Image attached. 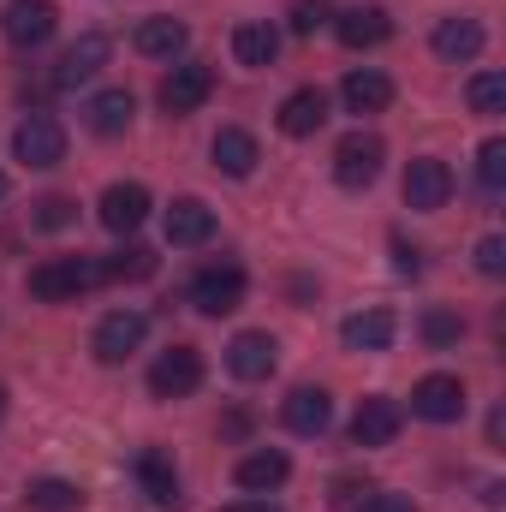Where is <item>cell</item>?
Listing matches in <instances>:
<instances>
[{"label": "cell", "instance_id": "obj_40", "mask_svg": "<svg viewBox=\"0 0 506 512\" xmlns=\"http://www.w3.org/2000/svg\"><path fill=\"white\" fill-rule=\"evenodd\" d=\"M0 417H6V387H0Z\"/></svg>", "mask_w": 506, "mask_h": 512}, {"label": "cell", "instance_id": "obj_32", "mask_svg": "<svg viewBox=\"0 0 506 512\" xmlns=\"http://www.w3.org/2000/svg\"><path fill=\"white\" fill-rule=\"evenodd\" d=\"M364 495H370L364 477H334V483H328V507L334 512H358L364 507Z\"/></svg>", "mask_w": 506, "mask_h": 512}, {"label": "cell", "instance_id": "obj_5", "mask_svg": "<svg viewBox=\"0 0 506 512\" xmlns=\"http://www.w3.org/2000/svg\"><path fill=\"white\" fill-rule=\"evenodd\" d=\"M447 197H453V167L435 161V155H417L405 167V209L435 215V209H447Z\"/></svg>", "mask_w": 506, "mask_h": 512}, {"label": "cell", "instance_id": "obj_19", "mask_svg": "<svg viewBox=\"0 0 506 512\" xmlns=\"http://www.w3.org/2000/svg\"><path fill=\"white\" fill-rule=\"evenodd\" d=\"M334 36H340L346 48H376V42L393 36V18H387L381 6H352V12L334 18Z\"/></svg>", "mask_w": 506, "mask_h": 512}, {"label": "cell", "instance_id": "obj_15", "mask_svg": "<svg viewBox=\"0 0 506 512\" xmlns=\"http://www.w3.org/2000/svg\"><path fill=\"white\" fill-rule=\"evenodd\" d=\"M328 417H334V399H328L322 387H292L286 405H280V423H286L292 435H322Z\"/></svg>", "mask_w": 506, "mask_h": 512}, {"label": "cell", "instance_id": "obj_18", "mask_svg": "<svg viewBox=\"0 0 506 512\" xmlns=\"http://www.w3.org/2000/svg\"><path fill=\"white\" fill-rule=\"evenodd\" d=\"M149 221V191L143 185H108L102 191V227L108 233H137Z\"/></svg>", "mask_w": 506, "mask_h": 512}, {"label": "cell", "instance_id": "obj_13", "mask_svg": "<svg viewBox=\"0 0 506 512\" xmlns=\"http://www.w3.org/2000/svg\"><path fill=\"white\" fill-rule=\"evenodd\" d=\"M108 54H114V42L102 36V30H90V36H78L66 54H60V72H54V84H84V78H96L102 66H108Z\"/></svg>", "mask_w": 506, "mask_h": 512}, {"label": "cell", "instance_id": "obj_31", "mask_svg": "<svg viewBox=\"0 0 506 512\" xmlns=\"http://www.w3.org/2000/svg\"><path fill=\"white\" fill-rule=\"evenodd\" d=\"M477 179H483L489 191L506 185V137H489V143L477 149Z\"/></svg>", "mask_w": 506, "mask_h": 512}, {"label": "cell", "instance_id": "obj_16", "mask_svg": "<svg viewBox=\"0 0 506 512\" xmlns=\"http://www.w3.org/2000/svg\"><path fill=\"white\" fill-rule=\"evenodd\" d=\"M328 120V96L310 84V90H292L286 102H280V114H274V126L286 131V137H316Z\"/></svg>", "mask_w": 506, "mask_h": 512}, {"label": "cell", "instance_id": "obj_29", "mask_svg": "<svg viewBox=\"0 0 506 512\" xmlns=\"http://www.w3.org/2000/svg\"><path fill=\"white\" fill-rule=\"evenodd\" d=\"M155 274V251L149 245H126L102 262V280H149Z\"/></svg>", "mask_w": 506, "mask_h": 512}, {"label": "cell", "instance_id": "obj_34", "mask_svg": "<svg viewBox=\"0 0 506 512\" xmlns=\"http://www.w3.org/2000/svg\"><path fill=\"white\" fill-rule=\"evenodd\" d=\"M459 334H465V322H459L453 310H429V316H423V340H429V346H453Z\"/></svg>", "mask_w": 506, "mask_h": 512}, {"label": "cell", "instance_id": "obj_17", "mask_svg": "<svg viewBox=\"0 0 506 512\" xmlns=\"http://www.w3.org/2000/svg\"><path fill=\"white\" fill-rule=\"evenodd\" d=\"M286 477H292V459H286L280 447L245 453V459H239V471H233V483H239V489H251V495H274Z\"/></svg>", "mask_w": 506, "mask_h": 512}, {"label": "cell", "instance_id": "obj_33", "mask_svg": "<svg viewBox=\"0 0 506 512\" xmlns=\"http://www.w3.org/2000/svg\"><path fill=\"white\" fill-rule=\"evenodd\" d=\"M72 221H78V203H72V197H42V203H36V227L60 233V227H72Z\"/></svg>", "mask_w": 506, "mask_h": 512}, {"label": "cell", "instance_id": "obj_9", "mask_svg": "<svg viewBox=\"0 0 506 512\" xmlns=\"http://www.w3.org/2000/svg\"><path fill=\"white\" fill-rule=\"evenodd\" d=\"M209 90H215V72L203 66V60H185V66H173L167 78H161V108L179 120V114H197L203 102H209Z\"/></svg>", "mask_w": 506, "mask_h": 512}, {"label": "cell", "instance_id": "obj_24", "mask_svg": "<svg viewBox=\"0 0 506 512\" xmlns=\"http://www.w3.org/2000/svg\"><path fill=\"white\" fill-rule=\"evenodd\" d=\"M209 155H215V167H221L227 179H251L256 161H262V155H256V137H251V131H239V126L221 131V137L209 143Z\"/></svg>", "mask_w": 506, "mask_h": 512}, {"label": "cell", "instance_id": "obj_2", "mask_svg": "<svg viewBox=\"0 0 506 512\" xmlns=\"http://www.w3.org/2000/svg\"><path fill=\"white\" fill-rule=\"evenodd\" d=\"M191 304L203 316H233L245 304V268L239 262H209L197 280H191Z\"/></svg>", "mask_w": 506, "mask_h": 512}, {"label": "cell", "instance_id": "obj_37", "mask_svg": "<svg viewBox=\"0 0 506 512\" xmlns=\"http://www.w3.org/2000/svg\"><path fill=\"white\" fill-rule=\"evenodd\" d=\"M358 512H417V507H411V495H387V489H370Z\"/></svg>", "mask_w": 506, "mask_h": 512}, {"label": "cell", "instance_id": "obj_3", "mask_svg": "<svg viewBox=\"0 0 506 512\" xmlns=\"http://www.w3.org/2000/svg\"><path fill=\"white\" fill-rule=\"evenodd\" d=\"M381 155H387V143H381L376 131H352V137H340V149H334V179H340L346 191L376 185L381 179Z\"/></svg>", "mask_w": 506, "mask_h": 512}, {"label": "cell", "instance_id": "obj_39", "mask_svg": "<svg viewBox=\"0 0 506 512\" xmlns=\"http://www.w3.org/2000/svg\"><path fill=\"white\" fill-rule=\"evenodd\" d=\"M221 512H274V507H268V501L256 495V501H239V507H221Z\"/></svg>", "mask_w": 506, "mask_h": 512}, {"label": "cell", "instance_id": "obj_25", "mask_svg": "<svg viewBox=\"0 0 506 512\" xmlns=\"http://www.w3.org/2000/svg\"><path fill=\"white\" fill-rule=\"evenodd\" d=\"M435 54L441 60H477L483 54V24L477 18H441L435 24Z\"/></svg>", "mask_w": 506, "mask_h": 512}, {"label": "cell", "instance_id": "obj_1", "mask_svg": "<svg viewBox=\"0 0 506 512\" xmlns=\"http://www.w3.org/2000/svg\"><path fill=\"white\" fill-rule=\"evenodd\" d=\"M96 280H102V262H90V256H54V262L30 268V298L66 304V298H84Z\"/></svg>", "mask_w": 506, "mask_h": 512}, {"label": "cell", "instance_id": "obj_35", "mask_svg": "<svg viewBox=\"0 0 506 512\" xmlns=\"http://www.w3.org/2000/svg\"><path fill=\"white\" fill-rule=\"evenodd\" d=\"M328 18H334L328 0H292V30H298V36H316Z\"/></svg>", "mask_w": 506, "mask_h": 512}, {"label": "cell", "instance_id": "obj_8", "mask_svg": "<svg viewBox=\"0 0 506 512\" xmlns=\"http://www.w3.org/2000/svg\"><path fill=\"white\" fill-rule=\"evenodd\" d=\"M465 382L459 376H423V382L411 387V417H423V423H459L465 417Z\"/></svg>", "mask_w": 506, "mask_h": 512}, {"label": "cell", "instance_id": "obj_38", "mask_svg": "<svg viewBox=\"0 0 506 512\" xmlns=\"http://www.w3.org/2000/svg\"><path fill=\"white\" fill-rule=\"evenodd\" d=\"M393 268H399V274H423V262H417V251H411L405 239H393Z\"/></svg>", "mask_w": 506, "mask_h": 512}, {"label": "cell", "instance_id": "obj_20", "mask_svg": "<svg viewBox=\"0 0 506 512\" xmlns=\"http://www.w3.org/2000/svg\"><path fill=\"white\" fill-rule=\"evenodd\" d=\"M340 96H346V108H352V114H381V108L393 102V78L376 72V66H358V72H346Z\"/></svg>", "mask_w": 506, "mask_h": 512}, {"label": "cell", "instance_id": "obj_28", "mask_svg": "<svg viewBox=\"0 0 506 512\" xmlns=\"http://www.w3.org/2000/svg\"><path fill=\"white\" fill-rule=\"evenodd\" d=\"M24 507L30 512H78L84 507V489L66 483V477H36V483L24 489Z\"/></svg>", "mask_w": 506, "mask_h": 512}, {"label": "cell", "instance_id": "obj_36", "mask_svg": "<svg viewBox=\"0 0 506 512\" xmlns=\"http://www.w3.org/2000/svg\"><path fill=\"white\" fill-rule=\"evenodd\" d=\"M477 268H483L489 280H495V274H506V239H495V233H489V239L477 245Z\"/></svg>", "mask_w": 506, "mask_h": 512}, {"label": "cell", "instance_id": "obj_6", "mask_svg": "<svg viewBox=\"0 0 506 512\" xmlns=\"http://www.w3.org/2000/svg\"><path fill=\"white\" fill-rule=\"evenodd\" d=\"M12 155H18L24 167H54V161H66V126H60L54 114H30L24 126L12 131Z\"/></svg>", "mask_w": 506, "mask_h": 512}, {"label": "cell", "instance_id": "obj_30", "mask_svg": "<svg viewBox=\"0 0 506 512\" xmlns=\"http://www.w3.org/2000/svg\"><path fill=\"white\" fill-rule=\"evenodd\" d=\"M465 96H471V114H489V120L506 114V78H501V72H477Z\"/></svg>", "mask_w": 506, "mask_h": 512}, {"label": "cell", "instance_id": "obj_27", "mask_svg": "<svg viewBox=\"0 0 506 512\" xmlns=\"http://www.w3.org/2000/svg\"><path fill=\"white\" fill-rule=\"evenodd\" d=\"M233 54H239V66H274V54H280V30L274 24H239L233 30Z\"/></svg>", "mask_w": 506, "mask_h": 512}, {"label": "cell", "instance_id": "obj_22", "mask_svg": "<svg viewBox=\"0 0 506 512\" xmlns=\"http://www.w3.org/2000/svg\"><path fill=\"white\" fill-rule=\"evenodd\" d=\"M185 42H191V30L179 18H143L137 36H131V48L149 54V60H173V54H185Z\"/></svg>", "mask_w": 506, "mask_h": 512}, {"label": "cell", "instance_id": "obj_14", "mask_svg": "<svg viewBox=\"0 0 506 512\" xmlns=\"http://www.w3.org/2000/svg\"><path fill=\"white\" fill-rule=\"evenodd\" d=\"M209 239H215V209L197 203V197H179V203L167 209V245L191 251V245H209Z\"/></svg>", "mask_w": 506, "mask_h": 512}, {"label": "cell", "instance_id": "obj_41", "mask_svg": "<svg viewBox=\"0 0 506 512\" xmlns=\"http://www.w3.org/2000/svg\"><path fill=\"white\" fill-rule=\"evenodd\" d=\"M0 197H6V173H0Z\"/></svg>", "mask_w": 506, "mask_h": 512}, {"label": "cell", "instance_id": "obj_12", "mask_svg": "<svg viewBox=\"0 0 506 512\" xmlns=\"http://www.w3.org/2000/svg\"><path fill=\"white\" fill-rule=\"evenodd\" d=\"M399 423H405V405L387 399V393H376V399L358 405V417H352V441H358V447H387V441L399 435Z\"/></svg>", "mask_w": 506, "mask_h": 512}, {"label": "cell", "instance_id": "obj_11", "mask_svg": "<svg viewBox=\"0 0 506 512\" xmlns=\"http://www.w3.org/2000/svg\"><path fill=\"white\" fill-rule=\"evenodd\" d=\"M274 364H280V346H274V334H233V346H227V370L239 376V382H268L274 376Z\"/></svg>", "mask_w": 506, "mask_h": 512}, {"label": "cell", "instance_id": "obj_26", "mask_svg": "<svg viewBox=\"0 0 506 512\" xmlns=\"http://www.w3.org/2000/svg\"><path fill=\"white\" fill-rule=\"evenodd\" d=\"M131 114H137L131 90H102V96L84 108V120H90L96 137H120V131H131Z\"/></svg>", "mask_w": 506, "mask_h": 512}, {"label": "cell", "instance_id": "obj_23", "mask_svg": "<svg viewBox=\"0 0 506 512\" xmlns=\"http://www.w3.org/2000/svg\"><path fill=\"white\" fill-rule=\"evenodd\" d=\"M137 483H143V495H149L155 507H179V471H173L167 453L143 447V453H137Z\"/></svg>", "mask_w": 506, "mask_h": 512}, {"label": "cell", "instance_id": "obj_4", "mask_svg": "<svg viewBox=\"0 0 506 512\" xmlns=\"http://www.w3.org/2000/svg\"><path fill=\"white\" fill-rule=\"evenodd\" d=\"M203 387V352L197 346H167L155 364H149V393L155 399H185Z\"/></svg>", "mask_w": 506, "mask_h": 512}, {"label": "cell", "instance_id": "obj_10", "mask_svg": "<svg viewBox=\"0 0 506 512\" xmlns=\"http://www.w3.org/2000/svg\"><path fill=\"white\" fill-rule=\"evenodd\" d=\"M143 334H149V322L137 316V310H114V316H102V328H96V358L102 364H126L131 352L143 346Z\"/></svg>", "mask_w": 506, "mask_h": 512}, {"label": "cell", "instance_id": "obj_7", "mask_svg": "<svg viewBox=\"0 0 506 512\" xmlns=\"http://www.w3.org/2000/svg\"><path fill=\"white\" fill-rule=\"evenodd\" d=\"M0 30H6L12 48H42L60 30V6L54 0H12L6 18H0Z\"/></svg>", "mask_w": 506, "mask_h": 512}, {"label": "cell", "instance_id": "obj_21", "mask_svg": "<svg viewBox=\"0 0 506 512\" xmlns=\"http://www.w3.org/2000/svg\"><path fill=\"white\" fill-rule=\"evenodd\" d=\"M393 334H399L393 310H358V316H346V328H340V340H346L352 352H387Z\"/></svg>", "mask_w": 506, "mask_h": 512}]
</instances>
